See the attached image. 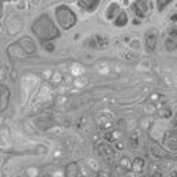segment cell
<instances>
[{
    "mask_svg": "<svg viewBox=\"0 0 177 177\" xmlns=\"http://www.w3.org/2000/svg\"><path fill=\"white\" fill-rule=\"evenodd\" d=\"M171 19H173V21H174V22H177V12H176V13H174V15H173V17H171Z\"/></svg>",
    "mask_w": 177,
    "mask_h": 177,
    "instance_id": "28",
    "label": "cell"
},
{
    "mask_svg": "<svg viewBox=\"0 0 177 177\" xmlns=\"http://www.w3.org/2000/svg\"><path fill=\"white\" fill-rule=\"evenodd\" d=\"M115 142H117V140H115ZM117 148H118V149H122V148H124V145H122V143H118V142H117Z\"/></svg>",
    "mask_w": 177,
    "mask_h": 177,
    "instance_id": "27",
    "label": "cell"
},
{
    "mask_svg": "<svg viewBox=\"0 0 177 177\" xmlns=\"http://www.w3.org/2000/svg\"><path fill=\"white\" fill-rule=\"evenodd\" d=\"M65 174L66 176H77V174H80V170H78V165L77 164H68L66 165V170H65Z\"/></svg>",
    "mask_w": 177,
    "mask_h": 177,
    "instance_id": "17",
    "label": "cell"
},
{
    "mask_svg": "<svg viewBox=\"0 0 177 177\" xmlns=\"http://www.w3.org/2000/svg\"><path fill=\"white\" fill-rule=\"evenodd\" d=\"M7 52H9V56H11V58H15V59H22L24 56H28L27 53H25V50L22 49V46L18 43V41L11 44Z\"/></svg>",
    "mask_w": 177,
    "mask_h": 177,
    "instance_id": "10",
    "label": "cell"
},
{
    "mask_svg": "<svg viewBox=\"0 0 177 177\" xmlns=\"http://www.w3.org/2000/svg\"><path fill=\"white\" fill-rule=\"evenodd\" d=\"M151 151H152V155H155V156H165V152L155 143L151 146Z\"/></svg>",
    "mask_w": 177,
    "mask_h": 177,
    "instance_id": "20",
    "label": "cell"
},
{
    "mask_svg": "<svg viewBox=\"0 0 177 177\" xmlns=\"http://www.w3.org/2000/svg\"><path fill=\"white\" fill-rule=\"evenodd\" d=\"M118 13H120V5L117 2H111L105 9V18L108 21H114Z\"/></svg>",
    "mask_w": 177,
    "mask_h": 177,
    "instance_id": "11",
    "label": "cell"
},
{
    "mask_svg": "<svg viewBox=\"0 0 177 177\" xmlns=\"http://www.w3.org/2000/svg\"><path fill=\"white\" fill-rule=\"evenodd\" d=\"M44 50H46V52H53V50H55V44L52 43V41H46V43H44Z\"/></svg>",
    "mask_w": 177,
    "mask_h": 177,
    "instance_id": "24",
    "label": "cell"
},
{
    "mask_svg": "<svg viewBox=\"0 0 177 177\" xmlns=\"http://www.w3.org/2000/svg\"><path fill=\"white\" fill-rule=\"evenodd\" d=\"M55 17H56L58 24H59V27H62L64 30H71L77 24V15L71 9V6H68V5L56 6Z\"/></svg>",
    "mask_w": 177,
    "mask_h": 177,
    "instance_id": "2",
    "label": "cell"
},
{
    "mask_svg": "<svg viewBox=\"0 0 177 177\" xmlns=\"http://www.w3.org/2000/svg\"><path fill=\"white\" fill-rule=\"evenodd\" d=\"M164 46H165V49L168 50V52H173V50H176V49H177V41H176V39L170 36V37L165 40Z\"/></svg>",
    "mask_w": 177,
    "mask_h": 177,
    "instance_id": "18",
    "label": "cell"
},
{
    "mask_svg": "<svg viewBox=\"0 0 177 177\" xmlns=\"http://www.w3.org/2000/svg\"><path fill=\"white\" fill-rule=\"evenodd\" d=\"M120 167H121V168H124V170H130V168H133V162H130V161H128V158H126V156H124V158L120 161Z\"/></svg>",
    "mask_w": 177,
    "mask_h": 177,
    "instance_id": "21",
    "label": "cell"
},
{
    "mask_svg": "<svg viewBox=\"0 0 177 177\" xmlns=\"http://www.w3.org/2000/svg\"><path fill=\"white\" fill-rule=\"evenodd\" d=\"M7 102H9V88L3 84V86H2V111L6 109Z\"/></svg>",
    "mask_w": 177,
    "mask_h": 177,
    "instance_id": "16",
    "label": "cell"
},
{
    "mask_svg": "<svg viewBox=\"0 0 177 177\" xmlns=\"http://www.w3.org/2000/svg\"><path fill=\"white\" fill-rule=\"evenodd\" d=\"M130 148L134 151H137L140 148V133L137 130H133L130 133Z\"/></svg>",
    "mask_w": 177,
    "mask_h": 177,
    "instance_id": "14",
    "label": "cell"
},
{
    "mask_svg": "<svg viewBox=\"0 0 177 177\" xmlns=\"http://www.w3.org/2000/svg\"><path fill=\"white\" fill-rule=\"evenodd\" d=\"M148 9H149V3L148 0H136L133 3V11H134V15L137 18H145L146 13H148Z\"/></svg>",
    "mask_w": 177,
    "mask_h": 177,
    "instance_id": "7",
    "label": "cell"
},
{
    "mask_svg": "<svg viewBox=\"0 0 177 177\" xmlns=\"http://www.w3.org/2000/svg\"><path fill=\"white\" fill-rule=\"evenodd\" d=\"M96 149H98V154H99L105 161H108V162L115 158V152H114V149H112L108 143H99Z\"/></svg>",
    "mask_w": 177,
    "mask_h": 177,
    "instance_id": "8",
    "label": "cell"
},
{
    "mask_svg": "<svg viewBox=\"0 0 177 177\" xmlns=\"http://www.w3.org/2000/svg\"><path fill=\"white\" fill-rule=\"evenodd\" d=\"M170 174H171V176H177V171H171Z\"/></svg>",
    "mask_w": 177,
    "mask_h": 177,
    "instance_id": "29",
    "label": "cell"
},
{
    "mask_svg": "<svg viewBox=\"0 0 177 177\" xmlns=\"http://www.w3.org/2000/svg\"><path fill=\"white\" fill-rule=\"evenodd\" d=\"M143 168H145V160L140 158V156H136L133 160V170L136 173H140V171H143Z\"/></svg>",
    "mask_w": 177,
    "mask_h": 177,
    "instance_id": "15",
    "label": "cell"
},
{
    "mask_svg": "<svg viewBox=\"0 0 177 177\" xmlns=\"http://www.w3.org/2000/svg\"><path fill=\"white\" fill-rule=\"evenodd\" d=\"M171 2L173 0H156V9H158V12H162Z\"/></svg>",
    "mask_w": 177,
    "mask_h": 177,
    "instance_id": "19",
    "label": "cell"
},
{
    "mask_svg": "<svg viewBox=\"0 0 177 177\" xmlns=\"http://www.w3.org/2000/svg\"><path fill=\"white\" fill-rule=\"evenodd\" d=\"M160 98H161V96L158 93H154L152 96H151V100H156V99H160Z\"/></svg>",
    "mask_w": 177,
    "mask_h": 177,
    "instance_id": "26",
    "label": "cell"
},
{
    "mask_svg": "<svg viewBox=\"0 0 177 177\" xmlns=\"http://www.w3.org/2000/svg\"><path fill=\"white\" fill-rule=\"evenodd\" d=\"M170 36L177 40V28H171V30H170Z\"/></svg>",
    "mask_w": 177,
    "mask_h": 177,
    "instance_id": "25",
    "label": "cell"
},
{
    "mask_svg": "<svg viewBox=\"0 0 177 177\" xmlns=\"http://www.w3.org/2000/svg\"><path fill=\"white\" fill-rule=\"evenodd\" d=\"M164 146H165V149L168 152L176 154L177 152V132H174V130L165 132V134H164Z\"/></svg>",
    "mask_w": 177,
    "mask_h": 177,
    "instance_id": "5",
    "label": "cell"
},
{
    "mask_svg": "<svg viewBox=\"0 0 177 177\" xmlns=\"http://www.w3.org/2000/svg\"><path fill=\"white\" fill-rule=\"evenodd\" d=\"M128 24V15H127V12H124V11H120V13L115 17V19H114V25H115L117 28H122V27H126Z\"/></svg>",
    "mask_w": 177,
    "mask_h": 177,
    "instance_id": "13",
    "label": "cell"
},
{
    "mask_svg": "<svg viewBox=\"0 0 177 177\" xmlns=\"http://www.w3.org/2000/svg\"><path fill=\"white\" fill-rule=\"evenodd\" d=\"M115 120L114 118H108V117H100L98 120V126H99L102 130H106V132H111V127L115 126Z\"/></svg>",
    "mask_w": 177,
    "mask_h": 177,
    "instance_id": "12",
    "label": "cell"
},
{
    "mask_svg": "<svg viewBox=\"0 0 177 177\" xmlns=\"http://www.w3.org/2000/svg\"><path fill=\"white\" fill-rule=\"evenodd\" d=\"M100 2H102V0H77L78 7H80L81 11L87 12V13H92V12L96 11V9L99 7Z\"/></svg>",
    "mask_w": 177,
    "mask_h": 177,
    "instance_id": "9",
    "label": "cell"
},
{
    "mask_svg": "<svg viewBox=\"0 0 177 177\" xmlns=\"http://www.w3.org/2000/svg\"><path fill=\"white\" fill-rule=\"evenodd\" d=\"M86 44H87L90 49L102 50V49H105V47H108L109 40H108V37H103V36H100V34H94V36H92V37L86 41Z\"/></svg>",
    "mask_w": 177,
    "mask_h": 177,
    "instance_id": "3",
    "label": "cell"
},
{
    "mask_svg": "<svg viewBox=\"0 0 177 177\" xmlns=\"http://www.w3.org/2000/svg\"><path fill=\"white\" fill-rule=\"evenodd\" d=\"M83 71H84V68L80 66L78 64H74V65L71 66V72L74 75H80V74H83Z\"/></svg>",
    "mask_w": 177,
    "mask_h": 177,
    "instance_id": "23",
    "label": "cell"
},
{
    "mask_svg": "<svg viewBox=\"0 0 177 177\" xmlns=\"http://www.w3.org/2000/svg\"><path fill=\"white\" fill-rule=\"evenodd\" d=\"M156 44H158V31L155 28H149L145 33V47L151 53L156 49Z\"/></svg>",
    "mask_w": 177,
    "mask_h": 177,
    "instance_id": "4",
    "label": "cell"
},
{
    "mask_svg": "<svg viewBox=\"0 0 177 177\" xmlns=\"http://www.w3.org/2000/svg\"><path fill=\"white\" fill-rule=\"evenodd\" d=\"M128 49H133V50H139L140 49V41L137 39H132L128 41Z\"/></svg>",
    "mask_w": 177,
    "mask_h": 177,
    "instance_id": "22",
    "label": "cell"
},
{
    "mask_svg": "<svg viewBox=\"0 0 177 177\" xmlns=\"http://www.w3.org/2000/svg\"><path fill=\"white\" fill-rule=\"evenodd\" d=\"M18 43L22 46V49L25 50V53H27L28 56H31V55H34V53H37V46H36V43H34V40L31 39V37L24 36L22 39L18 40Z\"/></svg>",
    "mask_w": 177,
    "mask_h": 177,
    "instance_id": "6",
    "label": "cell"
},
{
    "mask_svg": "<svg viewBox=\"0 0 177 177\" xmlns=\"http://www.w3.org/2000/svg\"><path fill=\"white\" fill-rule=\"evenodd\" d=\"M33 33L43 41H49V40H53L61 36L58 27L52 22V19L47 15H41V17H39L34 21Z\"/></svg>",
    "mask_w": 177,
    "mask_h": 177,
    "instance_id": "1",
    "label": "cell"
}]
</instances>
